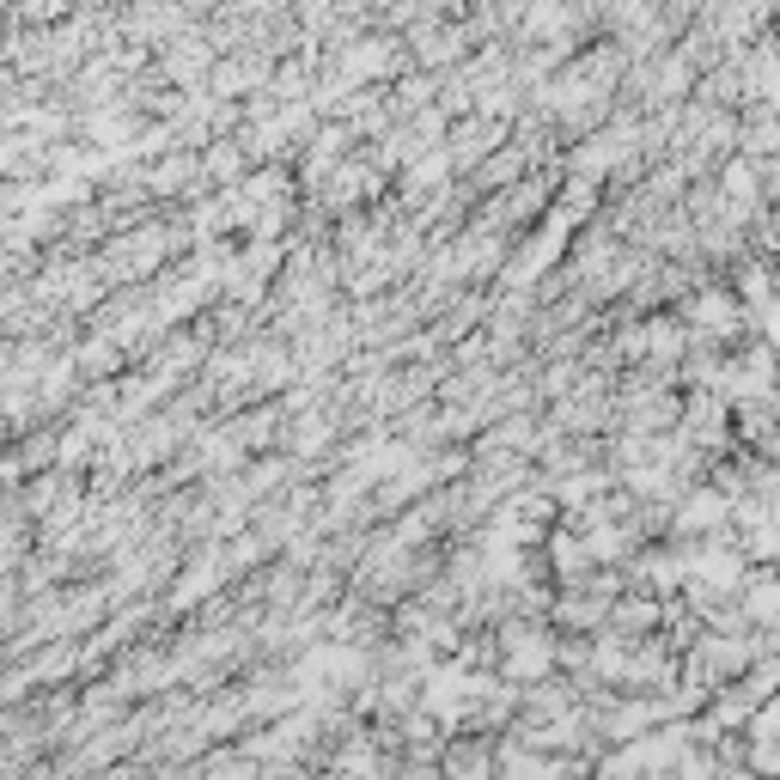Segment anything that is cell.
<instances>
[{
	"label": "cell",
	"instance_id": "obj_1",
	"mask_svg": "<svg viewBox=\"0 0 780 780\" xmlns=\"http://www.w3.org/2000/svg\"><path fill=\"white\" fill-rule=\"evenodd\" d=\"M683 573L696 585H713V592H738L744 580V555L732 543H708V549H689L683 555Z\"/></svg>",
	"mask_w": 780,
	"mask_h": 780
},
{
	"label": "cell",
	"instance_id": "obj_2",
	"mask_svg": "<svg viewBox=\"0 0 780 780\" xmlns=\"http://www.w3.org/2000/svg\"><path fill=\"white\" fill-rule=\"evenodd\" d=\"M720 519H732V494H725V488H701V494L677 512V531H713Z\"/></svg>",
	"mask_w": 780,
	"mask_h": 780
},
{
	"label": "cell",
	"instance_id": "obj_3",
	"mask_svg": "<svg viewBox=\"0 0 780 780\" xmlns=\"http://www.w3.org/2000/svg\"><path fill=\"white\" fill-rule=\"evenodd\" d=\"M507 647H512V659H507L512 677H543L549 671V640H537L531 628H512Z\"/></svg>",
	"mask_w": 780,
	"mask_h": 780
},
{
	"label": "cell",
	"instance_id": "obj_4",
	"mask_svg": "<svg viewBox=\"0 0 780 780\" xmlns=\"http://www.w3.org/2000/svg\"><path fill=\"white\" fill-rule=\"evenodd\" d=\"M689 324L708 329V336H732V324H738V305L725 293H701L696 305H689Z\"/></svg>",
	"mask_w": 780,
	"mask_h": 780
},
{
	"label": "cell",
	"instance_id": "obj_5",
	"mask_svg": "<svg viewBox=\"0 0 780 780\" xmlns=\"http://www.w3.org/2000/svg\"><path fill=\"white\" fill-rule=\"evenodd\" d=\"M738 592H744V610L756 616V628H775V610H780L775 580H768V573H750V580H738Z\"/></svg>",
	"mask_w": 780,
	"mask_h": 780
},
{
	"label": "cell",
	"instance_id": "obj_6",
	"mask_svg": "<svg viewBox=\"0 0 780 780\" xmlns=\"http://www.w3.org/2000/svg\"><path fill=\"white\" fill-rule=\"evenodd\" d=\"M750 201H756V171L744 165V159H732V165H725V208H732V220L750 213Z\"/></svg>",
	"mask_w": 780,
	"mask_h": 780
},
{
	"label": "cell",
	"instance_id": "obj_7",
	"mask_svg": "<svg viewBox=\"0 0 780 780\" xmlns=\"http://www.w3.org/2000/svg\"><path fill=\"white\" fill-rule=\"evenodd\" d=\"M445 153H433V159H421V165H415V184H445Z\"/></svg>",
	"mask_w": 780,
	"mask_h": 780
}]
</instances>
